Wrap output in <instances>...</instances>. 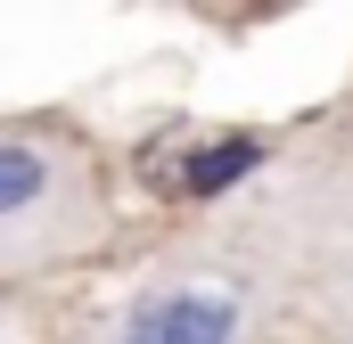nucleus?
<instances>
[{
  "instance_id": "nucleus-1",
  "label": "nucleus",
  "mask_w": 353,
  "mask_h": 344,
  "mask_svg": "<svg viewBox=\"0 0 353 344\" xmlns=\"http://www.w3.org/2000/svg\"><path fill=\"white\" fill-rule=\"evenodd\" d=\"M239 336V303L214 295V287H173V295H148L123 312L115 344H230Z\"/></svg>"
},
{
  "instance_id": "nucleus-2",
  "label": "nucleus",
  "mask_w": 353,
  "mask_h": 344,
  "mask_svg": "<svg viewBox=\"0 0 353 344\" xmlns=\"http://www.w3.org/2000/svg\"><path fill=\"white\" fill-rule=\"evenodd\" d=\"M255 164H263L255 140H214V148H189V156H181L173 189H181V197H222L230 180H247Z\"/></svg>"
},
{
  "instance_id": "nucleus-3",
  "label": "nucleus",
  "mask_w": 353,
  "mask_h": 344,
  "mask_svg": "<svg viewBox=\"0 0 353 344\" xmlns=\"http://www.w3.org/2000/svg\"><path fill=\"white\" fill-rule=\"evenodd\" d=\"M50 189V156L33 140H0V222H25Z\"/></svg>"
}]
</instances>
